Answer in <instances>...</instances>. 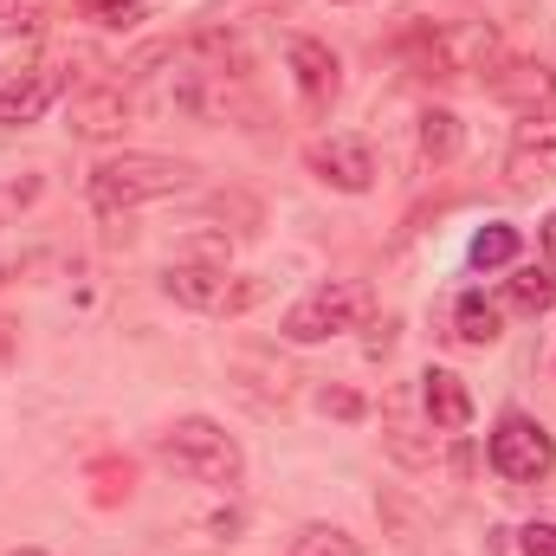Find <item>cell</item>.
Returning a JSON list of instances; mask_svg holds the SVG:
<instances>
[{
	"mask_svg": "<svg viewBox=\"0 0 556 556\" xmlns=\"http://www.w3.org/2000/svg\"><path fill=\"white\" fill-rule=\"evenodd\" d=\"M33 65H39V59H33V33H7V39H0V91L20 85Z\"/></svg>",
	"mask_w": 556,
	"mask_h": 556,
	"instance_id": "obj_21",
	"label": "cell"
},
{
	"mask_svg": "<svg viewBox=\"0 0 556 556\" xmlns=\"http://www.w3.org/2000/svg\"><path fill=\"white\" fill-rule=\"evenodd\" d=\"M0 278H7V266H0Z\"/></svg>",
	"mask_w": 556,
	"mask_h": 556,
	"instance_id": "obj_30",
	"label": "cell"
},
{
	"mask_svg": "<svg viewBox=\"0 0 556 556\" xmlns=\"http://www.w3.org/2000/svg\"><path fill=\"white\" fill-rule=\"evenodd\" d=\"M551 466H556V440H551L544 420L498 415V427H492V472H498V479L538 485V479H551Z\"/></svg>",
	"mask_w": 556,
	"mask_h": 556,
	"instance_id": "obj_5",
	"label": "cell"
},
{
	"mask_svg": "<svg viewBox=\"0 0 556 556\" xmlns=\"http://www.w3.org/2000/svg\"><path fill=\"white\" fill-rule=\"evenodd\" d=\"M39 194V175H20V181H0V227H13Z\"/></svg>",
	"mask_w": 556,
	"mask_h": 556,
	"instance_id": "obj_23",
	"label": "cell"
},
{
	"mask_svg": "<svg viewBox=\"0 0 556 556\" xmlns=\"http://www.w3.org/2000/svg\"><path fill=\"white\" fill-rule=\"evenodd\" d=\"M91 479H98L91 498H98V505H117V498H130V479H137V472H130V459H124V466L104 459V466H91Z\"/></svg>",
	"mask_w": 556,
	"mask_h": 556,
	"instance_id": "obj_22",
	"label": "cell"
},
{
	"mask_svg": "<svg viewBox=\"0 0 556 556\" xmlns=\"http://www.w3.org/2000/svg\"><path fill=\"white\" fill-rule=\"evenodd\" d=\"M85 20L104 33H130V26H142V0H85Z\"/></svg>",
	"mask_w": 556,
	"mask_h": 556,
	"instance_id": "obj_20",
	"label": "cell"
},
{
	"mask_svg": "<svg viewBox=\"0 0 556 556\" xmlns=\"http://www.w3.org/2000/svg\"><path fill=\"white\" fill-rule=\"evenodd\" d=\"M498 59H505V46H498V26H485V20H446V26L420 33L427 72H492Z\"/></svg>",
	"mask_w": 556,
	"mask_h": 556,
	"instance_id": "obj_6",
	"label": "cell"
},
{
	"mask_svg": "<svg viewBox=\"0 0 556 556\" xmlns=\"http://www.w3.org/2000/svg\"><path fill=\"white\" fill-rule=\"evenodd\" d=\"M459 142H466V130H459L453 111H427V117H420V162H427V168H446V162L459 155Z\"/></svg>",
	"mask_w": 556,
	"mask_h": 556,
	"instance_id": "obj_16",
	"label": "cell"
},
{
	"mask_svg": "<svg viewBox=\"0 0 556 556\" xmlns=\"http://www.w3.org/2000/svg\"><path fill=\"white\" fill-rule=\"evenodd\" d=\"M518 227H505V220H492V227H479L472 233V247H466V260H472V273H498V266H511L518 260Z\"/></svg>",
	"mask_w": 556,
	"mask_h": 556,
	"instance_id": "obj_15",
	"label": "cell"
},
{
	"mask_svg": "<svg viewBox=\"0 0 556 556\" xmlns=\"http://www.w3.org/2000/svg\"><path fill=\"white\" fill-rule=\"evenodd\" d=\"M420 402H427V420H433L440 433L472 427V389H466L453 369H427V376H420Z\"/></svg>",
	"mask_w": 556,
	"mask_h": 556,
	"instance_id": "obj_12",
	"label": "cell"
},
{
	"mask_svg": "<svg viewBox=\"0 0 556 556\" xmlns=\"http://www.w3.org/2000/svg\"><path fill=\"white\" fill-rule=\"evenodd\" d=\"M285 556H363V544L350 531H337V525H304Z\"/></svg>",
	"mask_w": 556,
	"mask_h": 556,
	"instance_id": "obj_17",
	"label": "cell"
},
{
	"mask_svg": "<svg viewBox=\"0 0 556 556\" xmlns=\"http://www.w3.org/2000/svg\"><path fill=\"white\" fill-rule=\"evenodd\" d=\"M7 350H13V337H7V324H0V356H7Z\"/></svg>",
	"mask_w": 556,
	"mask_h": 556,
	"instance_id": "obj_27",
	"label": "cell"
},
{
	"mask_svg": "<svg viewBox=\"0 0 556 556\" xmlns=\"http://www.w3.org/2000/svg\"><path fill=\"white\" fill-rule=\"evenodd\" d=\"M382 440H389V453H395L402 466H427V459H433V446H427L415 427H408V415H402V395L389 402V427H382Z\"/></svg>",
	"mask_w": 556,
	"mask_h": 556,
	"instance_id": "obj_18",
	"label": "cell"
},
{
	"mask_svg": "<svg viewBox=\"0 0 556 556\" xmlns=\"http://www.w3.org/2000/svg\"><path fill=\"white\" fill-rule=\"evenodd\" d=\"M324 415L356 420V415H363V395H350V389H324Z\"/></svg>",
	"mask_w": 556,
	"mask_h": 556,
	"instance_id": "obj_24",
	"label": "cell"
},
{
	"mask_svg": "<svg viewBox=\"0 0 556 556\" xmlns=\"http://www.w3.org/2000/svg\"><path fill=\"white\" fill-rule=\"evenodd\" d=\"M498 330H505L498 304H492L485 291H459V304H453V337L472 343V350H485V343H498Z\"/></svg>",
	"mask_w": 556,
	"mask_h": 556,
	"instance_id": "obj_14",
	"label": "cell"
},
{
	"mask_svg": "<svg viewBox=\"0 0 556 556\" xmlns=\"http://www.w3.org/2000/svg\"><path fill=\"white\" fill-rule=\"evenodd\" d=\"M285 65H291V85H298L304 111L324 117V111L337 104V91H343V65H337V52H330L324 39H291Z\"/></svg>",
	"mask_w": 556,
	"mask_h": 556,
	"instance_id": "obj_7",
	"label": "cell"
},
{
	"mask_svg": "<svg viewBox=\"0 0 556 556\" xmlns=\"http://www.w3.org/2000/svg\"><path fill=\"white\" fill-rule=\"evenodd\" d=\"M505 175H511V188H544V181H556V117H538V124L518 130L511 155H505Z\"/></svg>",
	"mask_w": 556,
	"mask_h": 556,
	"instance_id": "obj_10",
	"label": "cell"
},
{
	"mask_svg": "<svg viewBox=\"0 0 556 556\" xmlns=\"http://www.w3.org/2000/svg\"><path fill=\"white\" fill-rule=\"evenodd\" d=\"M13 556H46V551H13Z\"/></svg>",
	"mask_w": 556,
	"mask_h": 556,
	"instance_id": "obj_28",
	"label": "cell"
},
{
	"mask_svg": "<svg viewBox=\"0 0 556 556\" xmlns=\"http://www.w3.org/2000/svg\"><path fill=\"white\" fill-rule=\"evenodd\" d=\"M337 7H363V0H337Z\"/></svg>",
	"mask_w": 556,
	"mask_h": 556,
	"instance_id": "obj_29",
	"label": "cell"
},
{
	"mask_svg": "<svg viewBox=\"0 0 556 556\" xmlns=\"http://www.w3.org/2000/svg\"><path fill=\"white\" fill-rule=\"evenodd\" d=\"M311 168H317L330 188H343V194H369V188H376V155H369V142L363 137L311 142Z\"/></svg>",
	"mask_w": 556,
	"mask_h": 556,
	"instance_id": "obj_9",
	"label": "cell"
},
{
	"mask_svg": "<svg viewBox=\"0 0 556 556\" xmlns=\"http://www.w3.org/2000/svg\"><path fill=\"white\" fill-rule=\"evenodd\" d=\"M511 304H518V311H531V317H538V311H551V304H556V273H551V266H544V273H538V266L511 273Z\"/></svg>",
	"mask_w": 556,
	"mask_h": 556,
	"instance_id": "obj_19",
	"label": "cell"
},
{
	"mask_svg": "<svg viewBox=\"0 0 556 556\" xmlns=\"http://www.w3.org/2000/svg\"><path fill=\"white\" fill-rule=\"evenodd\" d=\"M538 240H544V260H551V273H556V214L544 220V233H538Z\"/></svg>",
	"mask_w": 556,
	"mask_h": 556,
	"instance_id": "obj_26",
	"label": "cell"
},
{
	"mask_svg": "<svg viewBox=\"0 0 556 556\" xmlns=\"http://www.w3.org/2000/svg\"><path fill=\"white\" fill-rule=\"evenodd\" d=\"M525 556H556V525H525Z\"/></svg>",
	"mask_w": 556,
	"mask_h": 556,
	"instance_id": "obj_25",
	"label": "cell"
},
{
	"mask_svg": "<svg viewBox=\"0 0 556 556\" xmlns=\"http://www.w3.org/2000/svg\"><path fill=\"white\" fill-rule=\"evenodd\" d=\"M369 311H376V291H369V285H356V278H330V285L304 291V298L285 311V337H291V343H330V337L356 330Z\"/></svg>",
	"mask_w": 556,
	"mask_h": 556,
	"instance_id": "obj_3",
	"label": "cell"
},
{
	"mask_svg": "<svg viewBox=\"0 0 556 556\" xmlns=\"http://www.w3.org/2000/svg\"><path fill=\"white\" fill-rule=\"evenodd\" d=\"M181 188H194V162L149 155V149H124V155L98 162L91 181H85V194H91L98 214H130L142 201H162V194H181Z\"/></svg>",
	"mask_w": 556,
	"mask_h": 556,
	"instance_id": "obj_1",
	"label": "cell"
},
{
	"mask_svg": "<svg viewBox=\"0 0 556 556\" xmlns=\"http://www.w3.org/2000/svg\"><path fill=\"white\" fill-rule=\"evenodd\" d=\"M485 91L498 98V104H511V111H544L556 98V72L544 59H498L492 72H485Z\"/></svg>",
	"mask_w": 556,
	"mask_h": 556,
	"instance_id": "obj_8",
	"label": "cell"
},
{
	"mask_svg": "<svg viewBox=\"0 0 556 556\" xmlns=\"http://www.w3.org/2000/svg\"><path fill=\"white\" fill-rule=\"evenodd\" d=\"M130 91L124 85H104V91H91V98H78V111H72V124L85 130V137H117L124 124H130Z\"/></svg>",
	"mask_w": 556,
	"mask_h": 556,
	"instance_id": "obj_13",
	"label": "cell"
},
{
	"mask_svg": "<svg viewBox=\"0 0 556 556\" xmlns=\"http://www.w3.org/2000/svg\"><path fill=\"white\" fill-rule=\"evenodd\" d=\"M162 459L181 472V479H194V485H240V472H247V453H240V440L220 427V420L207 415H188L175 420L168 433H162Z\"/></svg>",
	"mask_w": 556,
	"mask_h": 556,
	"instance_id": "obj_2",
	"label": "cell"
},
{
	"mask_svg": "<svg viewBox=\"0 0 556 556\" xmlns=\"http://www.w3.org/2000/svg\"><path fill=\"white\" fill-rule=\"evenodd\" d=\"M162 291L175 298V304H188V311H247V304H260L273 285L266 278H227V266H201V260H175L168 273H162Z\"/></svg>",
	"mask_w": 556,
	"mask_h": 556,
	"instance_id": "obj_4",
	"label": "cell"
},
{
	"mask_svg": "<svg viewBox=\"0 0 556 556\" xmlns=\"http://www.w3.org/2000/svg\"><path fill=\"white\" fill-rule=\"evenodd\" d=\"M65 91V78H59V65H33L20 85H7L0 91V124H39L46 111H52V98Z\"/></svg>",
	"mask_w": 556,
	"mask_h": 556,
	"instance_id": "obj_11",
	"label": "cell"
}]
</instances>
